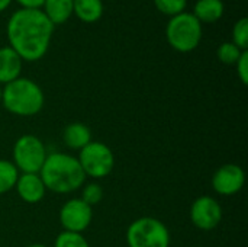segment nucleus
Here are the masks:
<instances>
[{
	"mask_svg": "<svg viewBox=\"0 0 248 247\" xmlns=\"http://www.w3.org/2000/svg\"><path fill=\"white\" fill-rule=\"evenodd\" d=\"M1 103L13 115L33 116L44 108L45 96L38 83L17 77L1 89Z\"/></svg>",
	"mask_w": 248,
	"mask_h": 247,
	"instance_id": "obj_3",
	"label": "nucleus"
},
{
	"mask_svg": "<svg viewBox=\"0 0 248 247\" xmlns=\"http://www.w3.org/2000/svg\"><path fill=\"white\" fill-rule=\"evenodd\" d=\"M154 4L161 13L171 17L185 12L187 0H154Z\"/></svg>",
	"mask_w": 248,
	"mask_h": 247,
	"instance_id": "obj_21",
	"label": "nucleus"
},
{
	"mask_svg": "<svg viewBox=\"0 0 248 247\" xmlns=\"http://www.w3.org/2000/svg\"><path fill=\"white\" fill-rule=\"evenodd\" d=\"M9 47L23 61L41 60L51 44L54 25L41 9H17L7 20Z\"/></svg>",
	"mask_w": 248,
	"mask_h": 247,
	"instance_id": "obj_1",
	"label": "nucleus"
},
{
	"mask_svg": "<svg viewBox=\"0 0 248 247\" xmlns=\"http://www.w3.org/2000/svg\"><path fill=\"white\" fill-rule=\"evenodd\" d=\"M128 247H169L170 233L160 220L141 217L132 221L126 230Z\"/></svg>",
	"mask_w": 248,
	"mask_h": 247,
	"instance_id": "obj_5",
	"label": "nucleus"
},
{
	"mask_svg": "<svg viewBox=\"0 0 248 247\" xmlns=\"http://www.w3.org/2000/svg\"><path fill=\"white\" fill-rule=\"evenodd\" d=\"M42 7L54 26L65 23L73 15V0H45Z\"/></svg>",
	"mask_w": 248,
	"mask_h": 247,
	"instance_id": "obj_15",
	"label": "nucleus"
},
{
	"mask_svg": "<svg viewBox=\"0 0 248 247\" xmlns=\"http://www.w3.org/2000/svg\"><path fill=\"white\" fill-rule=\"evenodd\" d=\"M246 183V173L241 166L234 163L222 165L212 176V188L222 197L238 194Z\"/></svg>",
	"mask_w": 248,
	"mask_h": 247,
	"instance_id": "obj_10",
	"label": "nucleus"
},
{
	"mask_svg": "<svg viewBox=\"0 0 248 247\" xmlns=\"http://www.w3.org/2000/svg\"><path fill=\"white\" fill-rule=\"evenodd\" d=\"M225 6L222 0H198L193 15L201 23H214L224 16Z\"/></svg>",
	"mask_w": 248,
	"mask_h": 247,
	"instance_id": "obj_14",
	"label": "nucleus"
},
{
	"mask_svg": "<svg viewBox=\"0 0 248 247\" xmlns=\"http://www.w3.org/2000/svg\"><path fill=\"white\" fill-rule=\"evenodd\" d=\"M19 175V170L12 162L0 159V195L7 194L15 188Z\"/></svg>",
	"mask_w": 248,
	"mask_h": 247,
	"instance_id": "obj_17",
	"label": "nucleus"
},
{
	"mask_svg": "<svg viewBox=\"0 0 248 247\" xmlns=\"http://www.w3.org/2000/svg\"><path fill=\"white\" fill-rule=\"evenodd\" d=\"M10 3H12V0H0V12L6 10Z\"/></svg>",
	"mask_w": 248,
	"mask_h": 247,
	"instance_id": "obj_25",
	"label": "nucleus"
},
{
	"mask_svg": "<svg viewBox=\"0 0 248 247\" xmlns=\"http://www.w3.org/2000/svg\"><path fill=\"white\" fill-rule=\"evenodd\" d=\"M73 13L84 23H94L103 15L102 0H73Z\"/></svg>",
	"mask_w": 248,
	"mask_h": 247,
	"instance_id": "obj_16",
	"label": "nucleus"
},
{
	"mask_svg": "<svg viewBox=\"0 0 248 247\" xmlns=\"http://www.w3.org/2000/svg\"><path fill=\"white\" fill-rule=\"evenodd\" d=\"M166 36L171 48L179 52H190L202 41V23L193 13L183 12L171 16L166 26Z\"/></svg>",
	"mask_w": 248,
	"mask_h": 247,
	"instance_id": "obj_4",
	"label": "nucleus"
},
{
	"mask_svg": "<svg viewBox=\"0 0 248 247\" xmlns=\"http://www.w3.org/2000/svg\"><path fill=\"white\" fill-rule=\"evenodd\" d=\"M190 220L199 230H214L222 221V207L209 195L199 197L190 207Z\"/></svg>",
	"mask_w": 248,
	"mask_h": 247,
	"instance_id": "obj_9",
	"label": "nucleus"
},
{
	"mask_svg": "<svg viewBox=\"0 0 248 247\" xmlns=\"http://www.w3.org/2000/svg\"><path fill=\"white\" fill-rule=\"evenodd\" d=\"M81 199L87 205H90V207L99 204L103 199V189H102V186L99 183H94V182L84 183L81 186Z\"/></svg>",
	"mask_w": 248,
	"mask_h": 247,
	"instance_id": "obj_22",
	"label": "nucleus"
},
{
	"mask_svg": "<svg viewBox=\"0 0 248 247\" xmlns=\"http://www.w3.org/2000/svg\"><path fill=\"white\" fill-rule=\"evenodd\" d=\"M246 51V49H244ZM243 54V49H240L235 44L232 42H222L219 47H218V51H217V55H218V60L222 63V64H227V66H232L238 61V58L241 57Z\"/></svg>",
	"mask_w": 248,
	"mask_h": 247,
	"instance_id": "obj_18",
	"label": "nucleus"
},
{
	"mask_svg": "<svg viewBox=\"0 0 248 247\" xmlns=\"http://www.w3.org/2000/svg\"><path fill=\"white\" fill-rule=\"evenodd\" d=\"M15 188L19 198L26 204H38L46 192L39 173H20Z\"/></svg>",
	"mask_w": 248,
	"mask_h": 247,
	"instance_id": "obj_11",
	"label": "nucleus"
},
{
	"mask_svg": "<svg viewBox=\"0 0 248 247\" xmlns=\"http://www.w3.org/2000/svg\"><path fill=\"white\" fill-rule=\"evenodd\" d=\"M232 44H235L240 49H247L248 48V19L241 17L240 20L235 22L232 28Z\"/></svg>",
	"mask_w": 248,
	"mask_h": 247,
	"instance_id": "obj_20",
	"label": "nucleus"
},
{
	"mask_svg": "<svg viewBox=\"0 0 248 247\" xmlns=\"http://www.w3.org/2000/svg\"><path fill=\"white\" fill-rule=\"evenodd\" d=\"M77 160L84 175L93 179H103L109 176L115 166V156L112 150L100 141H90L80 150Z\"/></svg>",
	"mask_w": 248,
	"mask_h": 247,
	"instance_id": "obj_7",
	"label": "nucleus"
},
{
	"mask_svg": "<svg viewBox=\"0 0 248 247\" xmlns=\"http://www.w3.org/2000/svg\"><path fill=\"white\" fill-rule=\"evenodd\" d=\"M93 220V208L81 198L67 201L60 210V223L64 231L83 233L89 229Z\"/></svg>",
	"mask_w": 248,
	"mask_h": 247,
	"instance_id": "obj_8",
	"label": "nucleus"
},
{
	"mask_svg": "<svg viewBox=\"0 0 248 247\" xmlns=\"http://www.w3.org/2000/svg\"><path fill=\"white\" fill-rule=\"evenodd\" d=\"M39 176L45 188L55 194H71L86 183V175L77 157L60 151L46 156Z\"/></svg>",
	"mask_w": 248,
	"mask_h": 247,
	"instance_id": "obj_2",
	"label": "nucleus"
},
{
	"mask_svg": "<svg viewBox=\"0 0 248 247\" xmlns=\"http://www.w3.org/2000/svg\"><path fill=\"white\" fill-rule=\"evenodd\" d=\"M48 153L44 143L32 134H25L15 141L13 165L22 173H39Z\"/></svg>",
	"mask_w": 248,
	"mask_h": 247,
	"instance_id": "obj_6",
	"label": "nucleus"
},
{
	"mask_svg": "<svg viewBox=\"0 0 248 247\" xmlns=\"http://www.w3.org/2000/svg\"><path fill=\"white\" fill-rule=\"evenodd\" d=\"M1 89H3V87L0 86V102H1Z\"/></svg>",
	"mask_w": 248,
	"mask_h": 247,
	"instance_id": "obj_27",
	"label": "nucleus"
},
{
	"mask_svg": "<svg viewBox=\"0 0 248 247\" xmlns=\"http://www.w3.org/2000/svg\"><path fill=\"white\" fill-rule=\"evenodd\" d=\"M23 9H41L45 0H16Z\"/></svg>",
	"mask_w": 248,
	"mask_h": 247,
	"instance_id": "obj_24",
	"label": "nucleus"
},
{
	"mask_svg": "<svg viewBox=\"0 0 248 247\" xmlns=\"http://www.w3.org/2000/svg\"><path fill=\"white\" fill-rule=\"evenodd\" d=\"M22 64L23 60L19 57V54L7 47L0 48V84H7L17 77H20L22 73Z\"/></svg>",
	"mask_w": 248,
	"mask_h": 247,
	"instance_id": "obj_12",
	"label": "nucleus"
},
{
	"mask_svg": "<svg viewBox=\"0 0 248 247\" xmlns=\"http://www.w3.org/2000/svg\"><path fill=\"white\" fill-rule=\"evenodd\" d=\"M28 247H48V246H45V245H41V243H35V245H31V246H28Z\"/></svg>",
	"mask_w": 248,
	"mask_h": 247,
	"instance_id": "obj_26",
	"label": "nucleus"
},
{
	"mask_svg": "<svg viewBox=\"0 0 248 247\" xmlns=\"http://www.w3.org/2000/svg\"><path fill=\"white\" fill-rule=\"evenodd\" d=\"M64 144L71 150H81L84 148L92 140V131L87 125L81 122H71L62 131Z\"/></svg>",
	"mask_w": 248,
	"mask_h": 247,
	"instance_id": "obj_13",
	"label": "nucleus"
},
{
	"mask_svg": "<svg viewBox=\"0 0 248 247\" xmlns=\"http://www.w3.org/2000/svg\"><path fill=\"white\" fill-rule=\"evenodd\" d=\"M237 66V74L243 84H248V51H243L241 57L235 63Z\"/></svg>",
	"mask_w": 248,
	"mask_h": 247,
	"instance_id": "obj_23",
	"label": "nucleus"
},
{
	"mask_svg": "<svg viewBox=\"0 0 248 247\" xmlns=\"http://www.w3.org/2000/svg\"><path fill=\"white\" fill-rule=\"evenodd\" d=\"M54 247H90L86 237L80 233H71V231H61L57 239Z\"/></svg>",
	"mask_w": 248,
	"mask_h": 247,
	"instance_id": "obj_19",
	"label": "nucleus"
}]
</instances>
